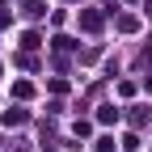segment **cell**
I'll return each mask as SVG.
<instances>
[{
    "mask_svg": "<svg viewBox=\"0 0 152 152\" xmlns=\"http://www.w3.org/2000/svg\"><path fill=\"white\" fill-rule=\"evenodd\" d=\"M80 26H85V30H97V26H102V17H97V13H85V17H80Z\"/></svg>",
    "mask_w": 152,
    "mask_h": 152,
    "instance_id": "obj_1",
    "label": "cell"
}]
</instances>
